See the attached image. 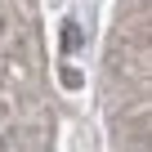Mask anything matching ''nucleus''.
<instances>
[{
	"instance_id": "1",
	"label": "nucleus",
	"mask_w": 152,
	"mask_h": 152,
	"mask_svg": "<svg viewBox=\"0 0 152 152\" xmlns=\"http://www.w3.org/2000/svg\"><path fill=\"white\" fill-rule=\"evenodd\" d=\"M0 152H5V143H0Z\"/></svg>"
}]
</instances>
